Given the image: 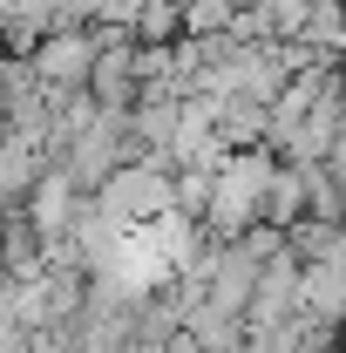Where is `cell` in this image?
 Instances as JSON below:
<instances>
[{"instance_id": "cell-1", "label": "cell", "mask_w": 346, "mask_h": 353, "mask_svg": "<svg viewBox=\"0 0 346 353\" xmlns=\"http://www.w3.org/2000/svg\"><path fill=\"white\" fill-rule=\"evenodd\" d=\"M88 68H95V34L88 28H54L34 41V75L41 88H82Z\"/></svg>"}, {"instance_id": "cell-2", "label": "cell", "mask_w": 346, "mask_h": 353, "mask_svg": "<svg viewBox=\"0 0 346 353\" xmlns=\"http://www.w3.org/2000/svg\"><path fill=\"white\" fill-rule=\"evenodd\" d=\"M231 14H238V0H183V28L190 34H231Z\"/></svg>"}, {"instance_id": "cell-3", "label": "cell", "mask_w": 346, "mask_h": 353, "mask_svg": "<svg viewBox=\"0 0 346 353\" xmlns=\"http://www.w3.org/2000/svg\"><path fill=\"white\" fill-rule=\"evenodd\" d=\"M340 14H346V0H340Z\"/></svg>"}]
</instances>
